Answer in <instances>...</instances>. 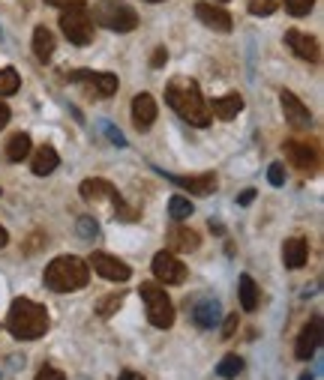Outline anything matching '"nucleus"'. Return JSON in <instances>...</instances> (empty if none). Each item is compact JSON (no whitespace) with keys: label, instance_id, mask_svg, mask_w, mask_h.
<instances>
[{"label":"nucleus","instance_id":"obj_1","mask_svg":"<svg viewBox=\"0 0 324 380\" xmlns=\"http://www.w3.org/2000/svg\"><path fill=\"white\" fill-rule=\"evenodd\" d=\"M165 102H169L189 126L205 129V126H210V120H214L207 99L201 96L198 84L193 81V78H174V81L165 87Z\"/></svg>","mask_w":324,"mask_h":380},{"label":"nucleus","instance_id":"obj_2","mask_svg":"<svg viewBox=\"0 0 324 380\" xmlns=\"http://www.w3.org/2000/svg\"><path fill=\"white\" fill-rule=\"evenodd\" d=\"M6 330L13 339L18 341H37L48 332V311L46 306L33 303V299L21 297L9 306V315H6Z\"/></svg>","mask_w":324,"mask_h":380},{"label":"nucleus","instance_id":"obj_3","mask_svg":"<svg viewBox=\"0 0 324 380\" xmlns=\"http://www.w3.org/2000/svg\"><path fill=\"white\" fill-rule=\"evenodd\" d=\"M87 278H91V266L82 258H75V255H60V258H54L46 266L42 282H46V287L54 290V294H72V290H82L87 285Z\"/></svg>","mask_w":324,"mask_h":380},{"label":"nucleus","instance_id":"obj_4","mask_svg":"<svg viewBox=\"0 0 324 380\" xmlns=\"http://www.w3.org/2000/svg\"><path fill=\"white\" fill-rule=\"evenodd\" d=\"M60 27H63V36L70 39L72 46H91L93 21H91V9H87L84 0H70V4H63Z\"/></svg>","mask_w":324,"mask_h":380},{"label":"nucleus","instance_id":"obj_5","mask_svg":"<svg viewBox=\"0 0 324 380\" xmlns=\"http://www.w3.org/2000/svg\"><path fill=\"white\" fill-rule=\"evenodd\" d=\"M91 21H96L99 27L115 30V33H129L138 27V13L124 0H99L93 6Z\"/></svg>","mask_w":324,"mask_h":380},{"label":"nucleus","instance_id":"obj_6","mask_svg":"<svg viewBox=\"0 0 324 380\" xmlns=\"http://www.w3.org/2000/svg\"><path fill=\"white\" fill-rule=\"evenodd\" d=\"M138 294L144 299V306H148V320L153 323L156 330H169L174 323V306H171L169 294H165L156 282H144L138 287Z\"/></svg>","mask_w":324,"mask_h":380},{"label":"nucleus","instance_id":"obj_7","mask_svg":"<svg viewBox=\"0 0 324 380\" xmlns=\"http://www.w3.org/2000/svg\"><path fill=\"white\" fill-rule=\"evenodd\" d=\"M70 81L82 84L87 93H93V96H99V99H108V96L117 93V75H111V72H87V69H78V72L70 75Z\"/></svg>","mask_w":324,"mask_h":380},{"label":"nucleus","instance_id":"obj_8","mask_svg":"<svg viewBox=\"0 0 324 380\" xmlns=\"http://www.w3.org/2000/svg\"><path fill=\"white\" fill-rule=\"evenodd\" d=\"M285 156L297 171L304 174H318V165H321V153L316 144L309 141H285Z\"/></svg>","mask_w":324,"mask_h":380},{"label":"nucleus","instance_id":"obj_9","mask_svg":"<svg viewBox=\"0 0 324 380\" xmlns=\"http://www.w3.org/2000/svg\"><path fill=\"white\" fill-rule=\"evenodd\" d=\"M153 276L162 285H181L186 282V266L174 258L171 252H156L153 255Z\"/></svg>","mask_w":324,"mask_h":380},{"label":"nucleus","instance_id":"obj_10","mask_svg":"<svg viewBox=\"0 0 324 380\" xmlns=\"http://www.w3.org/2000/svg\"><path fill=\"white\" fill-rule=\"evenodd\" d=\"M91 266L103 278H108V282H129V276H132L129 266L120 258H115V255H108V252H93L91 255Z\"/></svg>","mask_w":324,"mask_h":380},{"label":"nucleus","instance_id":"obj_11","mask_svg":"<svg viewBox=\"0 0 324 380\" xmlns=\"http://www.w3.org/2000/svg\"><path fill=\"white\" fill-rule=\"evenodd\" d=\"M318 344H321V315H312L309 323L297 335V344H294L297 360H312L318 351Z\"/></svg>","mask_w":324,"mask_h":380},{"label":"nucleus","instance_id":"obj_12","mask_svg":"<svg viewBox=\"0 0 324 380\" xmlns=\"http://www.w3.org/2000/svg\"><path fill=\"white\" fill-rule=\"evenodd\" d=\"M285 42H288V48H292L300 60H309V63H318L321 60V46H318L316 36H309V33L288 30L285 33Z\"/></svg>","mask_w":324,"mask_h":380},{"label":"nucleus","instance_id":"obj_13","mask_svg":"<svg viewBox=\"0 0 324 380\" xmlns=\"http://www.w3.org/2000/svg\"><path fill=\"white\" fill-rule=\"evenodd\" d=\"M195 18H198L205 27L216 30V33H228V30H231V15H228L222 6H214V4H195Z\"/></svg>","mask_w":324,"mask_h":380},{"label":"nucleus","instance_id":"obj_14","mask_svg":"<svg viewBox=\"0 0 324 380\" xmlns=\"http://www.w3.org/2000/svg\"><path fill=\"white\" fill-rule=\"evenodd\" d=\"M279 102H283V111H285V123H292V126H297V129H306L309 123H312L309 108L300 102V99H297L292 90H283V93H279Z\"/></svg>","mask_w":324,"mask_h":380},{"label":"nucleus","instance_id":"obj_15","mask_svg":"<svg viewBox=\"0 0 324 380\" xmlns=\"http://www.w3.org/2000/svg\"><path fill=\"white\" fill-rule=\"evenodd\" d=\"M193 320H195V327H201V330H214L216 323L222 320V306H219V299H214V297L198 299V303L193 306Z\"/></svg>","mask_w":324,"mask_h":380},{"label":"nucleus","instance_id":"obj_16","mask_svg":"<svg viewBox=\"0 0 324 380\" xmlns=\"http://www.w3.org/2000/svg\"><path fill=\"white\" fill-rule=\"evenodd\" d=\"M156 120V99L150 93H138L132 99V123L138 132H148Z\"/></svg>","mask_w":324,"mask_h":380},{"label":"nucleus","instance_id":"obj_17","mask_svg":"<svg viewBox=\"0 0 324 380\" xmlns=\"http://www.w3.org/2000/svg\"><path fill=\"white\" fill-rule=\"evenodd\" d=\"M165 174V171H162ZM171 183H177L181 189H186V192H193V195H201V198H207V195H214V189H216V177L214 174H201V177H177V174H165Z\"/></svg>","mask_w":324,"mask_h":380},{"label":"nucleus","instance_id":"obj_18","mask_svg":"<svg viewBox=\"0 0 324 380\" xmlns=\"http://www.w3.org/2000/svg\"><path fill=\"white\" fill-rule=\"evenodd\" d=\"M82 198L84 201H111V204H120V195L117 189L111 186L108 180H99V177H93V180H84L82 183Z\"/></svg>","mask_w":324,"mask_h":380},{"label":"nucleus","instance_id":"obj_19","mask_svg":"<svg viewBox=\"0 0 324 380\" xmlns=\"http://www.w3.org/2000/svg\"><path fill=\"white\" fill-rule=\"evenodd\" d=\"M306 258H309V245H306L304 237L285 240V245H283V261H285L288 270H300V266L306 264Z\"/></svg>","mask_w":324,"mask_h":380},{"label":"nucleus","instance_id":"obj_20","mask_svg":"<svg viewBox=\"0 0 324 380\" xmlns=\"http://www.w3.org/2000/svg\"><path fill=\"white\" fill-rule=\"evenodd\" d=\"M58 165H60V156H58V150H54V147H48V144L37 147L33 162H30V168H33V174H37V177H48Z\"/></svg>","mask_w":324,"mask_h":380},{"label":"nucleus","instance_id":"obj_21","mask_svg":"<svg viewBox=\"0 0 324 380\" xmlns=\"http://www.w3.org/2000/svg\"><path fill=\"white\" fill-rule=\"evenodd\" d=\"M198 243H201V237H198L193 228L174 225V228L169 231V249H174V252H195Z\"/></svg>","mask_w":324,"mask_h":380},{"label":"nucleus","instance_id":"obj_22","mask_svg":"<svg viewBox=\"0 0 324 380\" xmlns=\"http://www.w3.org/2000/svg\"><path fill=\"white\" fill-rule=\"evenodd\" d=\"M240 111H243V96L240 93H226V96L214 99V105H210V114L219 117V120H231V117H238Z\"/></svg>","mask_w":324,"mask_h":380},{"label":"nucleus","instance_id":"obj_23","mask_svg":"<svg viewBox=\"0 0 324 380\" xmlns=\"http://www.w3.org/2000/svg\"><path fill=\"white\" fill-rule=\"evenodd\" d=\"M33 54H37L39 63H48L54 54V36L48 27H37L33 30Z\"/></svg>","mask_w":324,"mask_h":380},{"label":"nucleus","instance_id":"obj_24","mask_svg":"<svg viewBox=\"0 0 324 380\" xmlns=\"http://www.w3.org/2000/svg\"><path fill=\"white\" fill-rule=\"evenodd\" d=\"M30 156V135L27 132H18V135H13L6 141V159L9 162H21Z\"/></svg>","mask_w":324,"mask_h":380},{"label":"nucleus","instance_id":"obj_25","mask_svg":"<svg viewBox=\"0 0 324 380\" xmlns=\"http://www.w3.org/2000/svg\"><path fill=\"white\" fill-rule=\"evenodd\" d=\"M238 287H240L238 294H240V306H243V311H255V308H259V294H261L259 285H255L250 276H240V285H238Z\"/></svg>","mask_w":324,"mask_h":380},{"label":"nucleus","instance_id":"obj_26","mask_svg":"<svg viewBox=\"0 0 324 380\" xmlns=\"http://www.w3.org/2000/svg\"><path fill=\"white\" fill-rule=\"evenodd\" d=\"M169 216H171L174 222L189 219V216H193V201L183 198V195H174V198L169 201Z\"/></svg>","mask_w":324,"mask_h":380},{"label":"nucleus","instance_id":"obj_27","mask_svg":"<svg viewBox=\"0 0 324 380\" xmlns=\"http://www.w3.org/2000/svg\"><path fill=\"white\" fill-rule=\"evenodd\" d=\"M18 87H21V78H18V72L13 69V66L0 69V96H13V93H18Z\"/></svg>","mask_w":324,"mask_h":380},{"label":"nucleus","instance_id":"obj_28","mask_svg":"<svg viewBox=\"0 0 324 380\" xmlns=\"http://www.w3.org/2000/svg\"><path fill=\"white\" fill-rule=\"evenodd\" d=\"M243 372V360H240V356H226V360H222L219 365H216V374L222 377V380H234V377H238Z\"/></svg>","mask_w":324,"mask_h":380},{"label":"nucleus","instance_id":"obj_29","mask_svg":"<svg viewBox=\"0 0 324 380\" xmlns=\"http://www.w3.org/2000/svg\"><path fill=\"white\" fill-rule=\"evenodd\" d=\"M124 306V294H111V297H105L103 303L96 306V315H103V318H111L115 315V311Z\"/></svg>","mask_w":324,"mask_h":380},{"label":"nucleus","instance_id":"obj_30","mask_svg":"<svg viewBox=\"0 0 324 380\" xmlns=\"http://www.w3.org/2000/svg\"><path fill=\"white\" fill-rule=\"evenodd\" d=\"M75 228H78V237H82V240H93L96 233H99V225H96L93 216H82Z\"/></svg>","mask_w":324,"mask_h":380},{"label":"nucleus","instance_id":"obj_31","mask_svg":"<svg viewBox=\"0 0 324 380\" xmlns=\"http://www.w3.org/2000/svg\"><path fill=\"white\" fill-rule=\"evenodd\" d=\"M276 9H279V0H250L252 15H273Z\"/></svg>","mask_w":324,"mask_h":380},{"label":"nucleus","instance_id":"obj_32","mask_svg":"<svg viewBox=\"0 0 324 380\" xmlns=\"http://www.w3.org/2000/svg\"><path fill=\"white\" fill-rule=\"evenodd\" d=\"M312 6H316V0H285V9L292 15H309L312 13Z\"/></svg>","mask_w":324,"mask_h":380},{"label":"nucleus","instance_id":"obj_33","mask_svg":"<svg viewBox=\"0 0 324 380\" xmlns=\"http://www.w3.org/2000/svg\"><path fill=\"white\" fill-rule=\"evenodd\" d=\"M103 132L108 135V141L115 144V147H127V138H124V132H120V129H115V126H111L108 120H103Z\"/></svg>","mask_w":324,"mask_h":380},{"label":"nucleus","instance_id":"obj_34","mask_svg":"<svg viewBox=\"0 0 324 380\" xmlns=\"http://www.w3.org/2000/svg\"><path fill=\"white\" fill-rule=\"evenodd\" d=\"M267 180H271V186H283L285 183V168L279 162H273L271 168H267Z\"/></svg>","mask_w":324,"mask_h":380},{"label":"nucleus","instance_id":"obj_35","mask_svg":"<svg viewBox=\"0 0 324 380\" xmlns=\"http://www.w3.org/2000/svg\"><path fill=\"white\" fill-rule=\"evenodd\" d=\"M37 380H66V377H63V372H58V368L46 365V368H42V372L37 374Z\"/></svg>","mask_w":324,"mask_h":380},{"label":"nucleus","instance_id":"obj_36","mask_svg":"<svg viewBox=\"0 0 324 380\" xmlns=\"http://www.w3.org/2000/svg\"><path fill=\"white\" fill-rule=\"evenodd\" d=\"M234 330H238V315H228L226 318V327H222V339H231Z\"/></svg>","mask_w":324,"mask_h":380},{"label":"nucleus","instance_id":"obj_37","mask_svg":"<svg viewBox=\"0 0 324 380\" xmlns=\"http://www.w3.org/2000/svg\"><path fill=\"white\" fill-rule=\"evenodd\" d=\"M165 60H169V51H165V48H156V54L150 57V66H153V69H160V66H165Z\"/></svg>","mask_w":324,"mask_h":380},{"label":"nucleus","instance_id":"obj_38","mask_svg":"<svg viewBox=\"0 0 324 380\" xmlns=\"http://www.w3.org/2000/svg\"><path fill=\"white\" fill-rule=\"evenodd\" d=\"M252 201H255V189H247V192L238 195V204H240V207H250Z\"/></svg>","mask_w":324,"mask_h":380},{"label":"nucleus","instance_id":"obj_39","mask_svg":"<svg viewBox=\"0 0 324 380\" xmlns=\"http://www.w3.org/2000/svg\"><path fill=\"white\" fill-rule=\"evenodd\" d=\"M9 123V108H6V102H0V129H4Z\"/></svg>","mask_w":324,"mask_h":380},{"label":"nucleus","instance_id":"obj_40","mask_svg":"<svg viewBox=\"0 0 324 380\" xmlns=\"http://www.w3.org/2000/svg\"><path fill=\"white\" fill-rule=\"evenodd\" d=\"M120 380H144L138 372H124V374H120Z\"/></svg>","mask_w":324,"mask_h":380},{"label":"nucleus","instance_id":"obj_41","mask_svg":"<svg viewBox=\"0 0 324 380\" xmlns=\"http://www.w3.org/2000/svg\"><path fill=\"white\" fill-rule=\"evenodd\" d=\"M9 243V233H6V228H0V249Z\"/></svg>","mask_w":324,"mask_h":380},{"label":"nucleus","instance_id":"obj_42","mask_svg":"<svg viewBox=\"0 0 324 380\" xmlns=\"http://www.w3.org/2000/svg\"><path fill=\"white\" fill-rule=\"evenodd\" d=\"M46 4H51V6H63V4H70V0H46Z\"/></svg>","mask_w":324,"mask_h":380},{"label":"nucleus","instance_id":"obj_43","mask_svg":"<svg viewBox=\"0 0 324 380\" xmlns=\"http://www.w3.org/2000/svg\"><path fill=\"white\" fill-rule=\"evenodd\" d=\"M300 380H312V372H304V374H300Z\"/></svg>","mask_w":324,"mask_h":380},{"label":"nucleus","instance_id":"obj_44","mask_svg":"<svg viewBox=\"0 0 324 380\" xmlns=\"http://www.w3.org/2000/svg\"><path fill=\"white\" fill-rule=\"evenodd\" d=\"M148 4H162V0H148Z\"/></svg>","mask_w":324,"mask_h":380},{"label":"nucleus","instance_id":"obj_45","mask_svg":"<svg viewBox=\"0 0 324 380\" xmlns=\"http://www.w3.org/2000/svg\"><path fill=\"white\" fill-rule=\"evenodd\" d=\"M219 4H226V0H219Z\"/></svg>","mask_w":324,"mask_h":380}]
</instances>
